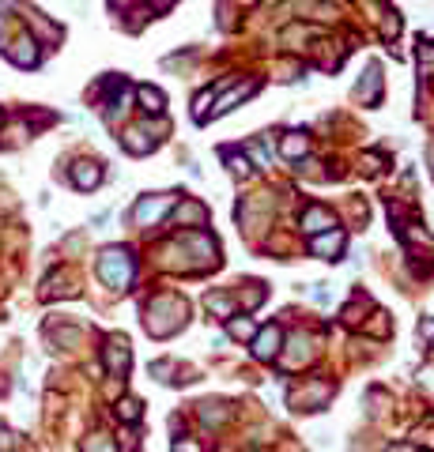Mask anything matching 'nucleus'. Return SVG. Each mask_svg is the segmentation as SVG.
I'll use <instances>...</instances> for the list:
<instances>
[{"mask_svg":"<svg viewBox=\"0 0 434 452\" xmlns=\"http://www.w3.org/2000/svg\"><path fill=\"white\" fill-rule=\"evenodd\" d=\"M133 272H136V264L128 257V249H121V245H113L99 257V275H102V283L113 287V290H125L133 283Z\"/></svg>","mask_w":434,"mask_h":452,"instance_id":"obj_1","label":"nucleus"},{"mask_svg":"<svg viewBox=\"0 0 434 452\" xmlns=\"http://www.w3.org/2000/svg\"><path fill=\"white\" fill-rule=\"evenodd\" d=\"M170 207H174V196H148V200H140L133 207V222L136 226H151L155 219H163Z\"/></svg>","mask_w":434,"mask_h":452,"instance_id":"obj_2","label":"nucleus"},{"mask_svg":"<svg viewBox=\"0 0 434 452\" xmlns=\"http://www.w3.org/2000/svg\"><path fill=\"white\" fill-rule=\"evenodd\" d=\"M340 245H344V230H325V234H313V252H318V257H325V260H336V252H340Z\"/></svg>","mask_w":434,"mask_h":452,"instance_id":"obj_3","label":"nucleus"},{"mask_svg":"<svg viewBox=\"0 0 434 452\" xmlns=\"http://www.w3.org/2000/svg\"><path fill=\"white\" fill-rule=\"evenodd\" d=\"M336 219H333V211L328 207H306V215H302V230H310V234H325V230H333Z\"/></svg>","mask_w":434,"mask_h":452,"instance_id":"obj_4","label":"nucleus"},{"mask_svg":"<svg viewBox=\"0 0 434 452\" xmlns=\"http://www.w3.org/2000/svg\"><path fill=\"white\" fill-rule=\"evenodd\" d=\"M276 347H280V328H276V324H268V328L257 336V343H253V354H257V358H276Z\"/></svg>","mask_w":434,"mask_h":452,"instance_id":"obj_5","label":"nucleus"},{"mask_svg":"<svg viewBox=\"0 0 434 452\" xmlns=\"http://www.w3.org/2000/svg\"><path fill=\"white\" fill-rule=\"evenodd\" d=\"M106 366L113 369V374H125V369H128V347H125V339H110L106 343Z\"/></svg>","mask_w":434,"mask_h":452,"instance_id":"obj_6","label":"nucleus"},{"mask_svg":"<svg viewBox=\"0 0 434 452\" xmlns=\"http://www.w3.org/2000/svg\"><path fill=\"white\" fill-rule=\"evenodd\" d=\"M72 181H76V189H95V185L102 181V170L95 163H76Z\"/></svg>","mask_w":434,"mask_h":452,"instance_id":"obj_7","label":"nucleus"},{"mask_svg":"<svg viewBox=\"0 0 434 452\" xmlns=\"http://www.w3.org/2000/svg\"><path fill=\"white\" fill-rule=\"evenodd\" d=\"M8 57L16 61V64H23V68H31V64H38V49H34L31 38H19V42L8 49Z\"/></svg>","mask_w":434,"mask_h":452,"instance_id":"obj_8","label":"nucleus"},{"mask_svg":"<svg viewBox=\"0 0 434 452\" xmlns=\"http://www.w3.org/2000/svg\"><path fill=\"white\" fill-rule=\"evenodd\" d=\"M136 98L143 102V110H148V113H163V91H155V87H140V91H136Z\"/></svg>","mask_w":434,"mask_h":452,"instance_id":"obj_9","label":"nucleus"},{"mask_svg":"<svg viewBox=\"0 0 434 452\" xmlns=\"http://www.w3.org/2000/svg\"><path fill=\"white\" fill-rule=\"evenodd\" d=\"M253 87H257V83H242L238 91H234V95H227V98H219V106H216V110H212V113H227V110H234V102H242V98H249V95H253Z\"/></svg>","mask_w":434,"mask_h":452,"instance_id":"obj_10","label":"nucleus"},{"mask_svg":"<svg viewBox=\"0 0 434 452\" xmlns=\"http://www.w3.org/2000/svg\"><path fill=\"white\" fill-rule=\"evenodd\" d=\"M306 151H310V140L302 136V132H295V136L283 140V155H287V158H302Z\"/></svg>","mask_w":434,"mask_h":452,"instance_id":"obj_11","label":"nucleus"},{"mask_svg":"<svg viewBox=\"0 0 434 452\" xmlns=\"http://www.w3.org/2000/svg\"><path fill=\"white\" fill-rule=\"evenodd\" d=\"M325 396H328V384L313 381V384H306L302 392H295V404H306V400H313V404H318V400H325Z\"/></svg>","mask_w":434,"mask_h":452,"instance_id":"obj_12","label":"nucleus"},{"mask_svg":"<svg viewBox=\"0 0 434 452\" xmlns=\"http://www.w3.org/2000/svg\"><path fill=\"white\" fill-rule=\"evenodd\" d=\"M204 305H208L212 313H223V317H231V313H234V298H231V294H208Z\"/></svg>","mask_w":434,"mask_h":452,"instance_id":"obj_13","label":"nucleus"},{"mask_svg":"<svg viewBox=\"0 0 434 452\" xmlns=\"http://www.w3.org/2000/svg\"><path fill=\"white\" fill-rule=\"evenodd\" d=\"M219 95V87H212V91H204V95L201 98H196V106H193V117H196V121H204V117H208V102H212Z\"/></svg>","mask_w":434,"mask_h":452,"instance_id":"obj_14","label":"nucleus"},{"mask_svg":"<svg viewBox=\"0 0 434 452\" xmlns=\"http://www.w3.org/2000/svg\"><path fill=\"white\" fill-rule=\"evenodd\" d=\"M227 163L234 166V178H249V163H246L238 151H231V155H227Z\"/></svg>","mask_w":434,"mask_h":452,"instance_id":"obj_15","label":"nucleus"},{"mask_svg":"<svg viewBox=\"0 0 434 452\" xmlns=\"http://www.w3.org/2000/svg\"><path fill=\"white\" fill-rule=\"evenodd\" d=\"M117 415H121L125 422H133V418H140V404H136V400H121V407H117Z\"/></svg>","mask_w":434,"mask_h":452,"instance_id":"obj_16","label":"nucleus"},{"mask_svg":"<svg viewBox=\"0 0 434 452\" xmlns=\"http://www.w3.org/2000/svg\"><path fill=\"white\" fill-rule=\"evenodd\" d=\"M249 155H253V163H257V166H265V163H268V148H265V143H257V140L249 143Z\"/></svg>","mask_w":434,"mask_h":452,"instance_id":"obj_17","label":"nucleus"},{"mask_svg":"<svg viewBox=\"0 0 434 452\" xmlns=\"http://www.w3.org/2000/svg\"><path fill=\"white\" fill-rule=\"evenodd\" d=\"M84 452H113V445L106 441V437H91V441L84 445Z\"/></svg>","mask_w":434,"mask_h":452,"instance_id":"obj_18","label":"nucleus"},{"mask_svg":"<svg viewBox=\"0 0 434 452\" xmlns=\"http://www.w3.org/2000/svg\"><path fill=\"white\" fill-rule=\"evenodd\" d=\"M178 219H204V207L201 204H181Z\"/></svg>","mask_w":434,"mask_h":452,"instance_id":"obj_19","label":"nucleus"},{"mask_svg":"<svg viewBox=\"0 0 434 452\" xmlns=\"http://www.w3.org/2000/svg\"><path fill=\"white\" fill-rule=\"evenodd\" d=\"M249 332H253V321H238V324H234V336H249Z\"/></svg>","mask_w":434,"mask_h":452,"instance_id":"obj_20","label":"nucleus"},{"mask_svg":"<svg viewBox=\"0 0 434 452\" xmlns=\"http://www.w3.org/2000/svg\"><path fill=\"white\" fill-rule=\"evenodd\" d=\"M174 452H201V448H196V445H189V441H186V437H178V445H174Z\"/></svg>","mask_w":434,"mask_h":452,"instance_id":"obj_21","label":"nucleus"},{"mask_svg":"<svg viewBox=\"0 0 434 452\" xmlns=\"http://www.w3.org/2000/svg\"><path fill=\"white\" fill-rule=\"evenodd\" d=\"M389 452H408V448H404V445H400V448H389Z\"/></svg>","mask_w":434,"mask_h":452,"instance_id":"obj_22","label":"nucleus"},{"mask_svg":"<svg viewBox=\"0 0 434 452\" xmlns=\"http://www.w3.org/2000/svg\"><path fill=\"white\" fill-rule=\"evenodd\" d=\"M117 4H125V0H117Z\"/></svg>","mask_w":434,"mask_h":452,"instance_id":"obj_23","label":"nucleus"}]
</instances>
